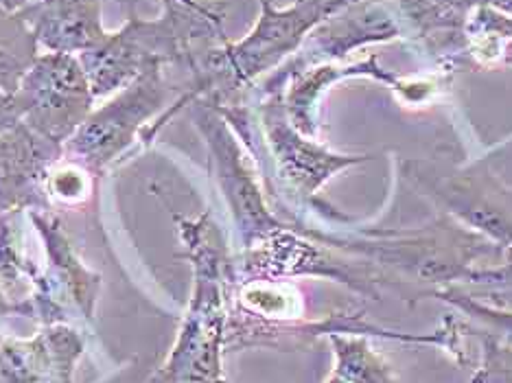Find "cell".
<instances>
[{
    "label": "cell",
    "instance_id": "cell-7",
    "mask_svg": "<svg viewBox=\"0 0 512 383\" xmlns=\"http://www.w3.org/2000/svg\"><path fill=\"white\" fill-rule=\"evenodd\" d=\"M42 49L20 11L0 7V92L16 95Z\"/></svg>",
    "mask_w": 512,
    "mask_h": 383
},
{
    "label": "cell",
    "instance_id": "cell-8",
    "mask_svg": "<svg viewBox=\"0 0 512 383\" xmlns=\"http://www.w3.org/2000/svg\"><path fill=\"white\" fill-rule=\"evenodd\" d=\"M90 173L84 165H55L49 176V197L64 204H81L90 195Z\"/></svg>",
    "mask_w": 512,
    "mask_h": 383
},
{
    "label": "cell",
    "instance_id": "cell-10",
    "mask_svg": "<svg viewBox=\"0 0 512 383\" xmlns=\"http://www.w3.org/2000/svg\"><path fill=\"white\" fill-rule=\"evenodd\" d=\"M27 3L29 0H0V7L9 9V11H20Z\"/></svg>",
    "mask_w": 512,
    "mask_h": 383
},
{
    "label": "cell",
    "instance_id": "cell-6",
    "mask_svg": "<svg viewBox=\"0 0 512 383\" xmlns=\"http://www.w3.org/2000/svg\"><path fill=\"white\" fill-rule=\"evenodd\" d=\"M44 53L84 55L108 38L103 0H29L20 9Z\"/></svg>",
    "mask_w": 512,
    "mask_h": 383
},
{
    "label": "cell",
    "instance_id": "cell-1",
    "mask_svg": "<svg viewBox=\"0 0 512 383\" xmlns=\"http://www.w3.org/2000/svg\"><path fill=\"white\" fill-rule=\"evenodd\" d=\"M162 16L145 20L130 14L97 49L79 55L95 99L112 97L149 64H176L191 57L197 40L215 38L221 18L195 0H162Z\"/></svg>",
    "mask_w": 512,
    "mask_h": 383
},
{
    "label": "cell",
    "instance_id": "cell-4",
    "mask_svg": "<svg viewBox=\"0 0 512 383\" xmlns=\"http://www.w3.org/2000/svg\"><path fill=\"white\" fill-rule=\"evenodd\" d=\"M329 5L331 0H298L294 7L276 11L270 0H263L261 20L248 40L208 57L200 88H206L208 81H246L263 73L294 49L302 33L329 9Z\"/></svg>",
    "mask_w": 512,
    "mask_h": 383
},
{
    "label": "cell",
    "instance_id": "cell-2",
    "mask_svg": "<svg viewBox=\"0 0 512 383\" xmlns=\"http://www.w3.org/2000/svg\"><path fill=\"white\" fill-rule=\"evenodd\" d=\"M169 84L165 66L149 64L130 84L92 110L79 130L68 138L64 154L79 160L88 171L97 173L119 158L127 147L151 127V119L165 108Z\"/></svg>",
    "mask_w": 512,
    "mask_h": 383
},
{
    "label": "cell",
    "instance_id": "cell-3",
    "mask_svg": "<svg viewBox=\"0 0 512 383\" xmlns=\"http://www.w3.org/2000/svg\"><path fill=\"white\" fill-rule=\"evenodd\" d=\"M16 101L22 123L57 145H66L95 110L86 68L71 53H40L22 79Z\"/></svg>",
    "mask_w": 512,
    "mask_h": 383
},
{
    "label": "cell",
    "instance_id": "cell-9",
    "mask_svg": "<svg viewBox=\"0 0 512 383\" xmlns=\"http://www.w3.org/2000/svg\"><path fill=\"white\" fill-rule=\"evenodd\" d=\"M18 123H22V112L16 101V95H5L0 92V134L16 127Z\"/></svg>",
    "mask_w": 512,
    "mask_h": 383
},
{
    "label": "cell",
    "instance_id": "cell-11",
    "mask_svg": "<svg viewBox=\"0 0 512 383\" xmlns=\"http://www.w3.org/2000/svg\"><path fill=\"white\" fill-rule=\"evenodd\" d=\"M116 3H123L127 9L134 11V7L138 5V0H116Z\"/></svg>",
    "mask_w": 512,
    "mask_h": 383
},
{
    "label": "cell",
    "instance_id": "cell-5",
    "mask_svg": "<svg viewBox=\"0 0 512 383\" xmlns=\"http://www.w3.org/2000/svg\"><path fill=\"white\" fill-rule=\"evenodd\" d=\"M62 156L64 145L36 134L25 123L0 134V215L49 213V176Z\"/></svg>",
    "mask_w": 512,
    "mask_h": 383
}]
</instances>
